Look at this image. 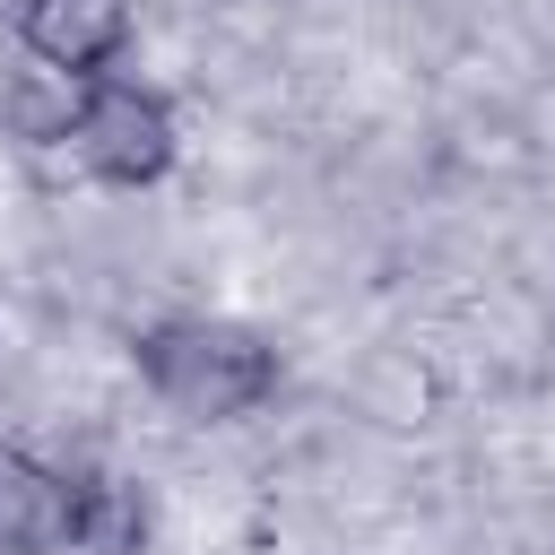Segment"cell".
<instances>
[{"instance_id": "7a4b0ae2", "label": "cell", "mask_w": 555, "mask_h": 555, "mask_svg": "<svg viewBox=\"0 0 555 555\" xmlns=\"http://www.w3.org/2000/svg\"><path fill=\"white\" fill-rule=\"evenodd\" d=\"M52 139L69 147L78 173H95V182H113V191H147V182H165V173H173V147H182V130H173V95L147 87V78H121V69L95 78V87H69Z\"/></svg>"}, {"instance_id": "5b68a950", "label": "cell", "mask_w": 555, "mask_h": 555, "mask_svg": "<svg viewBox=\"0 0 555 555\" xmlns=\"http://www.w3.org/2000/svg\"><path fill=\"white\" fill-rule=\"evenodd\" d=\"M147 538H156V512H147L139 477L87 468V494H78V555H147Z\"/></svg>"}, {"instance_id": "277c9868", "label": "cell", "mask_w": 555, "mask_h": 555, "mask_svg": "<svg viewBox=\"0 0 555 555\" xmlns=\"http://www.w3.org/2000/svg\"><path fill=\"white\" fill-rule=\"evenodd\" d=\"M78 494L87 468L43 451H0V555H78Z\"/></svg>"}, {"instance_id": "3957f363", "label": "cell", "mask_w": 555, "mask_h": 555, "mask_svg": "<svg viewBox=\"0 0 555 555\" xmlns=\"http://www.w3.org/2000/svg\"><path fill=\"white\" fill-rule=\"evenodd\" d=\"M9 26H17L26 61H43L69 87L113 78L121 52H130V35H139L130 0H9Z\"/></svg>"}, {"instance_id": "6da1fadb", "label": "cell", "mask_w": 555, "mask_h": 555, "mask_svg": "<svg viewBox=\"0 0 555 555\" xmlns=\"http://www.w3.org/2000/svg\"><path fill=\"white\" fill-rule=\"evenodd\" d=\"M147 399L182 425H243L278 399L286 382V356L251 330V321H225V312H173V321H147L139 347H130Z\"/></svg>"}]
</instances>
